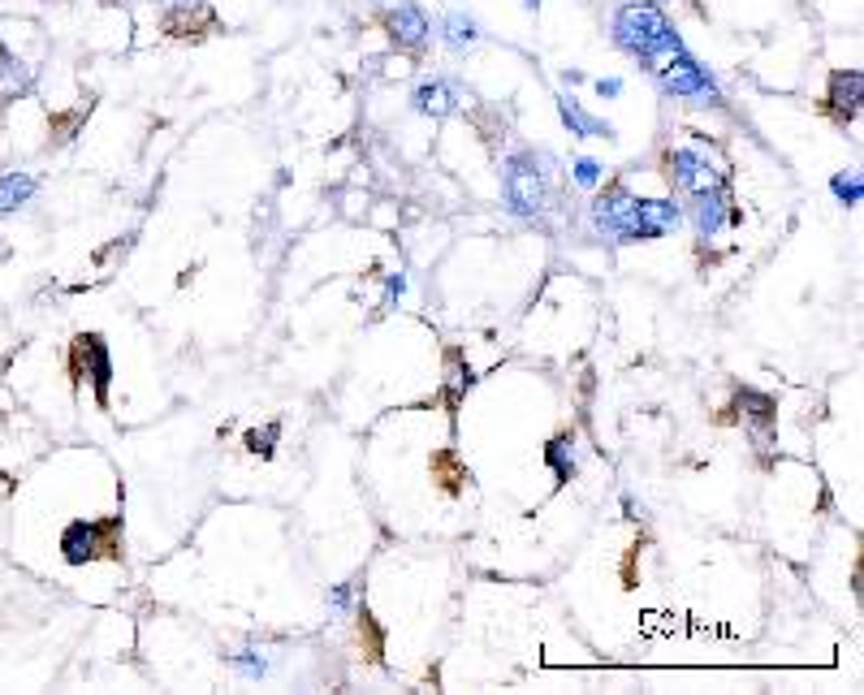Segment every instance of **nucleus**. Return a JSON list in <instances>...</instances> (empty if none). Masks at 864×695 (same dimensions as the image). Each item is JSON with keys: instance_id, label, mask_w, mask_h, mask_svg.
Instances as JSON below:
<instances>
[{"instance_id": "1", "label": "nucleus", "mask_w": 864, "mask_h": 695, "mask_svg": "<svg viewBox=\"0 0 864 695\" xmlns=\"http://www.w3.org/2000/svg\"><path fill=\"white\" fill-rule=\"evenodd\" d=\"M589 221L596 238L614 246H631V242H653V238L674 233L683 225V208L674 199H640L623 182H614L592 199Z\"/></svg>"}, {"instance_id": "2", "label": "nucleus", "mask_w": 864, "mask_h": 695, "mask_svg": "<svg viewBox=\"0 0 864 695\" xmlns=\"http://www.w3.org/2000/svg\"><path fill=\"white\" fill-rule=\"evenodd\" d=\"M610 31H614V43H619L627 57H635L640 66L657 61V57L670 52L674 43H683V39L674 36L666 9H662L657 0H623L619 13H614V22H610Z\"/></svg>"}, {"instance_id": "3", "label": "nucleus", "mask_w": 864, "mask_h": 695, "mask_svg": "<svg viewBox=\"0 0 864 695\" xmlns=\"http://www.w3.org/2000/svg\"><path fill=\"white\" fill-rule=\"evenodd\" d=\"M649 74L657 78V87L674 95V100H687L696 109H717L722 104V91H717V78L709 74L705 66L687 52V43H674L670 52H662L657 61L644 66Z\"/></svg>"}, {"instance_id": "4", "label": "nucleus", "mask_w": 864, "mask_h": 695, "mask_svg": "<svg viewBox=\"0 0 864 695\" xmlns=\"http://www.w3.org/2000/svg\"><path fill=\"white\" fill-rule=\"evenodd\" d=\"M550 155L511 152L502 164V194L514 216H541L550 208Z\"/></svg>"}, {"instance_id": "5", "label": "nucleus", "mask_w": 864, "mask_h": 695, "mask_svg": "<svg viewBox=\"0 0 864 695\" xmlns=\"http://www.w3.org/2000/svg\"><path fill=\"white\" fill-rule=\"evenodd\" d=\"M96 557H121V518H74L61 527L66 566H87Z\"/></svg>"}, {"instance_id": "6", "label": "nucleus", "mask_w": 864, "mask_h": 695, "mask_svg": "<svg viewBox=\"0 0 864 695\" xmlns=\"http://www.w3.org/2000/svg\"><path fill=\"white\" fill-rule=\"evenodd\" d=\"M70 376L74 381H91L96 389V402L109 406V385H113V359H109V346L100 333H82L74 338V350H70Z\"/></svg>"}, {"instance_id": "7", "label": "nucleus", "mask_w": 864, "mask_h": 695, "mask_svg": "<svg viewBox=\"0 0 864 695\" xmlns=\"http://www.w3.org/2000/svg\"><path fill=\"white\" fill-rule=\"evenodd\" d=\"M666 178H670V187L683 194V199L726 187V182H722V173L709 164V155L696 152V148H674V152H666Z\"/></svg>"}, {"instance_id": "8", "label": "nucleus", "mask_w": 864, "mask_h": 695, "mask_svg": "<svg viewBox=\"0 0 864 695\" xmlns=\"http://www.w3.org/2000/svg\"><path fill=\"white\" fill-rule=\"evenodd\" d=\"M385 36L393 39V48H402V52H424L432 39V22L429 13L420 9V4H398L385 13Z\"/></svg>"}, {"instance_id": "9", "label": "nucleus", "mask_w": 864, "mask_h": 695, "mask_svg": "<svg viewBox=\"0 0 864 695\" xmlns=\"http://www.w3.org/2000/svg\"><path fill=\"white\" fill-rule=\"evenodd\" d=\"M864 104V74L861 70H834L830 87H825V113L834 117L838 125H852L861 117Z\"/></svg>"}, {"instance_id": "10", "label": "nucleus", "mask_w": 864, "mask_h": 695, "mask_svg": "<svg viewBox=\"0 0 864 695\" xmlns=\"http://www.w3.org/2000/svg\"><path fill=\"white\" fill-rule=\"evenodd\" d=\"M687 203V216H692V225L701 238H713V233L722 230L726 221H740V212H731V199H726V187H717V191H705V194H692V199H683Z\"/></svg>"}, {"instance_id": "11", "label": "nucleus", "mask_w": 864, "mask_h": 695, "mask_svg": "<svg viewBox=\"0 0 864 695\" xmlns=\"http://www.w3.org/2000/svg\"><path fill=\"white\" fill-rule=\"evenodd\" d=\"M31 91H36V70H31L27 61H18V57L0 43V109L27 100Z\"/></svg>"}, {"instance_id": "12", "label": "nucleus", "mask_w": 864, "mask_h": 695, "mask_svg": "<svg viewBox=\"0 0 864 695\" xmlns=\"http://www.w3.org/2000/svg\"><path fill=\"white\" fill-rule=\"evenodd\" d=\"M411 109L420 117H450L459 109V91L450 78H424L415 91H411Z\"/></svg>"}, {"instance_id": "13", "label": "nucleus", "mask_w": 864, "mask_h": 695, "mask_svg": "<svg viewBox=\"0 0 864 695\" xmlns=\"http://www.w3.org/2000/svg\"><path fill=\"white\" fill-rule=\"evenodd\" d=\"M557 117L571 130V139H614V125L601 117L584 113V104L575 95H557Z\"/></svg>"}, {"instance_id": "14", "label": "nucleus", "mask_w": 864, "mask_h": 695, "mask_svg": "<svg viewBox=\"0 0 864 695\" xmlns=\"http://www.w3.org/2000/svg\"><path fill=\"white\" fill-rule=\"evenodd\" d=\"M40 194V178L36 173H22V169H4L0 173V216L27 208L31 199Z\"/></svg>"}, {"instance_id": "15", "label": "nucleus", "mask_w": 864, "mask_h": 695, "mask_svg": "<svg viewBox=\"0 0 864 695\" xmlns=\"http://www.w3.org/2000/svg\"><path fill=\"white\" fill-rule=\"evenodd\" d=\"M441 36H445V48H450V52H472L475 43H480V27H475L472 13L450 9V13L441 18Z\"/></svg>"}, {"instance_id": "16", "label": "nucleus", "mask_w": 864, "mask_h": 695, "mask_svg": "<svg viewBox=\"0 0 864 695\" xmlns=\"http://www.w3.org/2000/svg\"><path fill=\"white\" fill-rule=\"evenodd\" d=\"M545 463L550 471L557 475V484H566L571 475H575V436L571 432H557L550 441V450H545Z\"/></svg>"}, {"instance_id": "17", "label": "nucleus", "mask_w": 864, "mask_h": 695, "mask_svg": "<svg viewBox=\"0 0 864 695\" xmlns=\"http://www.w3.org/2000/svg\"><path fill=\"white\" fill-rule=\"evenodd\" d=\"M830 191H834V199H838L843 208H861V199H864L861 173H856V169H852V173H834V178H830Z\"/></svg>"}, {"instance_id": "18", "label": "nucleus", "mask_w": 864, "mask_h": 695, "mask_svg": "<svg viewBox=\"0 0 864 695\" xmlns=\"http://www.w3.org/2000/svg\"><path fill=\"white\" fill-rule=\"evenodd\" d=\"M234 674L238 678H247V683H255V678L269 674V661H264V653H255V648H242L234 657Z\"/></svg>"}, {"instance_id": "19", "label": "nucleus", "mask_w": 864, "mask_h": 695, "mask_svg": "<svg viewBox=\"0 0 864 695\" xmlns=\"http://www.w3.org/2000/svg\"><path fill=\"white\" fill-rule=\"evenodd\" d=\"M277 436H281V424H269V427H264V432L255 427V432H247V450H251L255 459H273Z\"/></svg>"}, {"instance_id": "20", "label": "nucleus", "mask_w": 864, "mask_h": 695, "mask_svg": "<svg viewBox=\"0 0 864 695\" xmlns=\"http://www.w3.org/2000/svg\"><path fill=\"white\" fill-rule=\"evenodd\" d=\"M432 471H441V480H445V493H459V488L468 484V471L454 463L450 454H441V459L432 463Z\"/></svg>"}, {"instance_id": "21", "label": "nucleus", "mask_w": 864, "mask_h": 695, "mask_svg": "<svg viewBox=\"0 0 864 695\" xmlns=\"http://www.w3.org/2000/svg\"><path fill=\"white\" fill-rule=\"evenodd\" d=\"M571 173H575V187H584V191H596V187H601V164H596L592 155H580V160L571 164Z\"/></svg>"}, {"instance_id": "22", "label": "nucleus", "mask_w": 864, "mask_h": 695, "mask_svg": "<svg viewBox=\"0 0 864 695\" xmlns=\"http://www.w3.org/2000/svg\"><path fill=\"white\" fill-rule=\"evenodd\" d=\"M351 601H354V587L351 583H338L333 596H329V618H342V614L351 610Z\"/></svg>"}, {"instance_id": "23", "label": "nucleus", "mask_w": 864, "mask_h": 695, "mask_svg": "<svg viewBox=\"0 0 864 695\" xmlns=\"http://www.w3.org/2000/svg\"><path fill=\"white\" fill-rule=\"evenodd\" d=\"M592 87H596L601 100H619V95H623V78H596Z\"/></svg>"}, {"instance_id": "24", "label": "nucleus", "mask_w": 864, "mask_h": 695, "mask_svg": "<svg viewBox=\"0 0 864 695\" xmlns=\"http://www.w3.org/2000/svg\"><path fill=\"white\" fill-rule=\"evenodd\" d=\"M402 294H406V276H402V272H393V276H390V285H385V303H381V308L390 311L393 303L402 299Z\"/></svg>"}, {"instance_id": "25", "label": "nucleus", "mask_w": 864, "mask_h": 695, "mask_svg": "<svg viewBox=\"0 0 864 695\" xmlns=\"http://www.w3.org/2000/svg\"><path fill=\"white\" fill-rule=\"evenodd\" d=\"M523 4H528V9H541V0H523Z\"/></svg>"}]
</instances>
